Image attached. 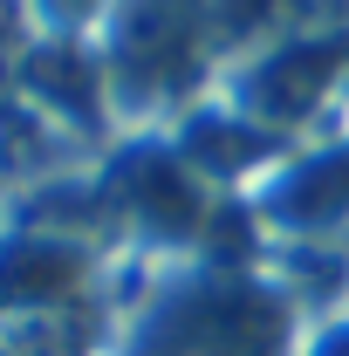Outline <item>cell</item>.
Segmentation results:
<instances>
[{
	"label": "cell",
	"instance_id": "cell-2",
	"mask_svg": "<svg viewBox=\"0 0 349 356\" xmlns=\"http://www.w3.org/2000/svg\"><path fill=\"white\" fill-rule=\"evenodd\" d=\"M76 274H83V261L62 240H14V254L0 261V288L14 302H42V295H62Z\"/></svg>",
	"mask_w": 349,
	"mask_h": 356
},
{
	"label": "cell",
	"instance_id": "cell-1",
	"mask_svg": "<svg viewBox=\"0 0 349 356\" xmlns=\"http://www.w3.org/2000/svg\"><path fill=\"white\" fill-rule=\"evenodd\" d=\"M261 220H274L281 233L343 226L349 220V144H343V151L295 158L281 178H267V185H261Z\"/></svg>",
	"mask_w": 349,
	"mask_h": 356
},
{
	"label": "cell",
	"instance_id": "cell-3",
	"mask_svg": "<svg viewBox=\"0 0 349 356\" xmlns=\"http://www.w3.org/2000/svg\"><path fill=\"white\" fill-rule=\"evenodd\" d=\"M308 356H349V322H329V329L308 343Z\"/></svg>",
	"mask_w": 349,
	"mask_h": 356
}]
</instances>
